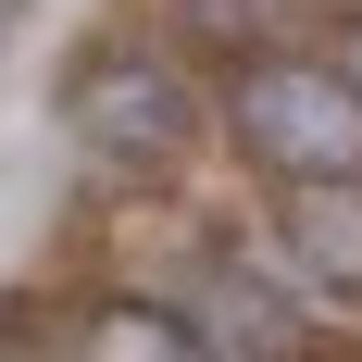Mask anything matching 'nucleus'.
I'll return each instance as SVG.
<instances>
[{"instance_id":"2","label":"nucleus","mask_w":362,"mask_h":362,"mask_svg":"<svg viewBox=\"0 0 362 362\" xmlns=\"http://www.w3.org/2000/svg\"><path fill=\"white\" fill-rule=\"evenodd\" d=\"M63 112H75V150H88L100 175H163V163L200 138V100H187V75L163 63V50H100V63H75Z\"/></svg>"},{"instance_id":"1","label":"nucleus","mask_w":362,"mask_h":362,"mask_svg":"<svg viewBox=\"0 0 362 362\" xmlns=\"http://www.w3.org/2000/svg\"><path fill=\"white\" fill-rule=\"evenodd\" d=\"M225 138L275 187L362 175V75L337 50H250V63H225Z\"/></svg>"},{"instance_id":"5","label":"nucleus","mask_w":362,"mask_h":362,"mask_svg":"<svg viewBox=\"0 0 362 362\" xmlns=\"http://www.w3.org/2000/svg\"><path fill=\"white\" fill-rule=\"evenodd\" d=\"M337 63H350V75H362V0H350V25H337Z\"/></svg>"},{"instance_id":"3","label":"nucleus","mask_w":362,"mask_h":362,"mask_svg":"<svg viewBox=\"0 0 362 362\" xmlns=\"http://www.w3.org/2000/svg\"><path fill=\"white\" fill-rule=\"evenodd\" d=\"M275 250L300 262V288L362 300V175H300L275 213Z\"/></svg>"},{"instance_id":"4","label":"nucleus","mask_w":362,"mask_h":362,"mask_svg":"<svg viewBox=\"0 0 362 362\" xmlns=\"http://www.w3.org/2000/svg\"><path fill=\"white\" fill-rule=\"evenodd\" d=\"M187 50H225V63H250V50H288V25L313 0H150Z\"/></svg>"}]
</instances>
